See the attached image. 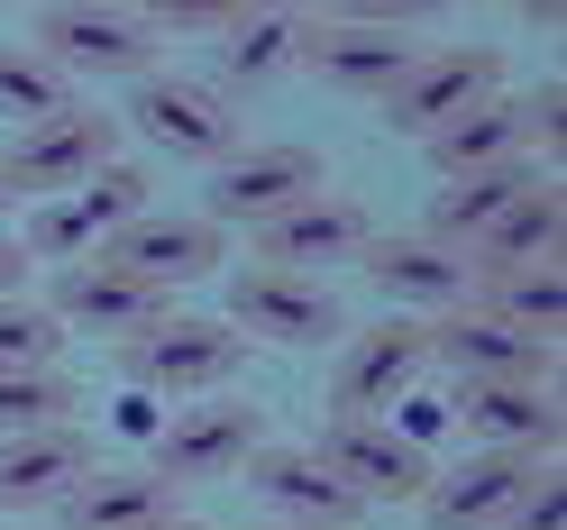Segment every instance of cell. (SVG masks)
I'll use <instances>...</instances> for the list:
<instances>
[{
    "label": "cell",
    "instance_id": "1",
    "mask_svg": "<svg viewBox=\"0 0 567 530\" xmlns=\"http://www.w3.org/2000/svg\"><path fill=\"white\" fill-rule=\"evenodd\" d=\"M28 46L64 83H147L156 55H165L147 10H101V0H55V10H38L28 19Z\"/></svg>",
    "mask_w": 567,
    "mask_h": 530
},
{
    "label": "cell",
    "instance_id": "2",
    "mask_svg": "<svg viewBox=\"0 0 567 530\" xmlns=\"http://www.w3.org/2000/svg\"><path fill=\"white\" fill-rule=\"evenodd\" d=\"M293 64H311L330 92H358V101H384L412 64H421V38L394 19V10H330V19H302V46Z\"/></svg>",
    "mask_w": 567,
    "mask_h": 530
},
{
    "label": "cell",
    "instance_id": "3",
    "mask_svg": "<svg viewBox=\"0 0 567 530\" xmlns=\"http://www.w3.org/2000/svg\"><path fill=\"white\" fill-rule=\"evenodd\" d=\"M147 193H156V174L120 156V165H101L83 193L47 201L38 220H28V238H19V247H28L38 266H83V257H101V247H111V238H120L128 220H147V210H156Z\"/></svg>",
    "mask_w": 567,
    "mask_h": 530
},
{
    "label": "cell",
    "instance_id": "4",
    "mask_svg": "<svg viewBox=\"0 0 567 530\" xmlns=\"http://www.w3.org/2000/svg\"><path fill=\"white\" fill-rule=\"evenodd\" d=\"M101 165H120V119H111V111H92V101H74V111H55V119H38V128H19L10 147H0V184H10L19 201H28V193L64 201V193H83Z\"/></svg>",
    "mask_w": 567,
    "mask_h": 530
},
{
    "label": "cell",
    "instance_id": "5",
    "mask_svg": "<svg viewBox=\"0 0 567 530\" xmlns=\"http://www.w3.org/2000/svg\"><path fill=\"white\" fill-rule=\"evenodd\" d=\"M421 375H431V321L384 311V321H367V330L339 339V366H330V420H375V412H394Z\"/></svg>",
    "mask_w": 567,
    "mask_h": 530
},
{
    "label": "cell",
    "instance_id": "6",
    "mask_svg": "<svg viewBox=\"0 0 567 530\" xmlns=\"http://www.w3.org/2000/svg\"><path fill=\"white\" fill-rule=\"evenodd\" d=\"M128 384H147V394H174V403H202V394H229V375L247 366V339L229 321H193V311H165L147 339L120 347Z\"/></svg>",
    "mask_w": 567,
    "mask_h": 530
},
{
    "label": "cell",
    "instance_id": "7",
    "mask_svg": "<svg viewBox=\"0 0 567 530\" xmlns=\"http://www.w3.org/2000/svg\"><path fill=\"white\" fill-rule=\"evenodd\" d=\"M311 193H330L321 156H311L302 137H266V147H238V156L210 165V210L202 220L210 229H266V220H284V210L311 201Z\"/></svg>",
    "mask_w": 567,
    "mask_h": 530
},
{
    "label": "cell",
    "instance_id": "8",
    "mask_svg": "<svg viewBox=\"0 0 567 530\" xmlns=\"http://www.w3.org/2000/svg\"><path fill=\"white\" fill-rule=\"evenodd\" d=\"M120 128H137L156 156L174 165H220L238 156V111H229V92L220 83H193V74H147L128 92V111Z\"/></svg>",
    "mask_w": 567,
    "mask_h": 530
},
{
    "label": "cell",
    "instance_id": "9",
    "mask_svg": "<svg viewBox=\"0 0 567 530\" xmlns=\"http://www.w3.org/2000/svg\"><path fill=\"white\" fill-rule=\"evenodd\" d=\"M229 330L266 347H330L348 339V311L321 274H284V266H238L229 274Z\"/></svg>",
    "mask_w": 567,
    "mask_h": 530
},
{
    "label": "cell",
    "instance_id": "10",
    "mask_svg": "<svg viewBox=\"0 0 567 530\" xmlns=\"http://www.w3.org/2000/svg\"><path fill=\"white\" fill-rule=\"evenodd\" d=\"M266 448V412L247 403V394H202V403H184L156 430V485H210V476H238L247 457Z\"/></svg>",
    "mask_w": 567,
    "mask_h": 530
},
{
    "label": "cell",
    "instance_id": "11",
    "mask_svg": "<svg viewBox=\"0 0 567 530\" xmlns=\"http://www.w3.org/2000/svg\"><path fill=\"white\" fill-rule=\"evenodd\" d=\"M311 457L358 493V503H421L431 493V448H421L412 430H394V420H321V439H311Z\"/></svg>",
    "mask_w": 567,
    "mask_h": 530
},
{
    "label": "cell",
    "instance_id": "12",
    "mask_svg": "<svg viewBox=\"0 0 567 530\" xmlns=\"http://www.w3.org/2000/svg\"><path fill=\"white\" fill-rule=\"evenodd\" d=\"M494 92H504V55L494 46H421V64L384 92V119L403 137H440L449 119H467Z\"/></svg>",
    "mask_w": 567,
    "mask_h": 530
},
{
    "label": "cell",
    "instance_id": "13",
    "mask_svg": "<svg viewBox=\"0 0 567 530\" xmlns=\"http://www.w3.org/2000/svg\"><path fill=\"white\" fill-rule=\"evenodd\" d=\"M47 311H55V330L64 339H147L156 321H165V293L156 284H137L128 266H111V257H83V266H55V293H47Z\"/></svg>",
    "mask_w": 567,
    "mask_h": 530
},
{
    "label": "cell",
    "instance_id": "14",
    "mask_svg": "<svg viewBox=\"0 0 567 530\" xmlns=\"http://www.w3.org/2000/svg\"><path fill=\"white\" fill-rule=\"evenodd\" d=\"M101 257L128 266L137 284H156V293L174 302V284H202V274L229 266V229H210L202 210H147V220H128Z\"/></svg>",
    "mask_w": 567,
    "mask_h": 530
},
{
    "label": "cell",
    "instance_id": "15",
    "mask_svg": "<svg viewBox=\"0 0 567 530\" xmlns=\"http://www.w3.org/2000/svg\"><path fill=\"white\" fill-rule=\"evenodd\" d=\"M558 467V457H513V448H476L457 457V467L431 476V493H421V512H431V530H504V512L522 503L530 485H540Z\"/></svg>",
    "mask_w": 567,
    "mask_h": 530
},
{
    "label": "cell",
    "instance_id": "16",
    "mask_svg": "<svg viewBox=\"0 0 567 530\" xmlns=\"http://www.w3.org/2000/svg\"><path fill=\"white\" fill-rule=\"evenodd\" d=\"M247 485L266 493V521H293V530H358L367 521V503L311 457V439H266L247 457Z\"/></svg>",
    "mask_w": 567,
    "mask_h": 530
},
{
    "label": "cell",
    "instance_id": "17",
    "mask_svg": "<svg viewBox=\"0 0 567 530\" xmlns=\"http://www.w3.org/2000/svg\"><path fill=\"white\" fill-rule=\"evenodd\" d=\"M431 366H449L457 384H549L558 347L504 330V321L476 311V302H457V311H440V321H431Z\"/></svg>",
    "mask_w": 567,
    "mask_h": 530
},
{
    "label": "cell",
    "instance_id": "18",
    "mask_svg": "<svg viewBox=\"0 0 567 530\" xmlns=\"http://www.w3.org/2000/svg\"><path fill=\"white\" fill-rule=\"evenodd\" d=\"M375 247V220L358 193H311L293 201L284 220L257 229V266H284V274H311V266H358Z\"/></svg>",
    "mask_w": 567,
    "mask_h": 530
},
{
    "label": "cell",
    "instance_id": "19",
    "mask_svg": "<svg viewBox=\"0 0 567 530\" xmlns=\"http://www.w3.org/2000/svg\"><path fill=\"white\" fill-rule=\"evenodd\" d=\"M358 266H367V284L394 302L403 321H412V311H431V321H440V311H457V302L476 293V266L457 257V247H431V238H375Z\"/></svg>",
    "mask_w": 567,
    "mask_h": 530
},
{
    "label": "cell",
    "instance_id": "20",
    "mask_svg": "<svg viewBox=\"0 0 567 530\" xmlns=\"http://www.w3.org/2000/svg\"><path fill=\"white\" fill-rule=\"evenodd\" d=\"M92 467H101V448L74 430V420H64V430L0 439V512H55Z\"/></svg>",
    "mask_w": 567,
    "mask_h": 530
},
{
    "label": "cell",
    "instance_id": "21",
    "mask_svg": "<svg viewBox=\"0 0 567 530\" xmlns=\"http://www.w3.org/2000/svg\"><path fill=\"white\" fill-rule=\"evenodd\" d=\"M457 420L476 448H513V457H558L567 439L549 384H457Z\"/></svg>",
    "mask_w": 567,
    "mask_h": 530
},
{
    "label": "cell",
    "instance_id": "22",
    "mask_svg": "<svg viewBox=\"0 0 567 530\" xmlns=\"http://www.w3.org/2000/svg\"><path fill=\"white\" fill-rule=\"evenodd\" d=\"M558 238H567V193L558 174H530V193H513L494 210V229L467 247L476 274H504V266H558Z\"/></svg>",
    "mask_w": 567,
    "mask_h": 530
},
{
    "label": "cell",
    "instance_id": "23",
    "mask_svg": "<svg viewBox=\"0 0 567 530\" xmlns=\"http://www.w3.org/2000/svg\"><path fill=\"white\" fill-rule=\"evenodd\" d=\"M440 165V184H457V174H504V165H530V101H476L467 119H449L440 137H421Z\"/></svg>",
    "mask_w": 567,
    "mask_h": 530
},
{
    "label": "cell",
    "instance_id": "24",
    "mask_svg": "<svg viewBox=\"0 0 567 530\" xmlns=\"http://www.w3.org/2000/svg\"><path fill=\"white\" fill-rule=\"evenodd\" d=\"M165 512H174V485H156L147 467H92V476L55 503L64 530H156Z\"/></svg>",
    "mask_w": 567,
    "mask_h": 530
},
{
    "label": "cell",
    "instance_id": "25",
    "mask_svg": "<svg viewBox=\"0 0 567 530\" xmlns=\"http://www.w3.org/2000/svg\"><path fill=\"white\" fill-rule=\"evenodd\" d=\"M467 302L494 311L504 330L558 347V330H567V266H504V274H476V293H467Z\"/></svg>",
    "mask_w": 567,
    "mask_h": 530
},
{
    "label": "cell",
    "instance_id": "26",
    "mask_svg": "<svg viewBox=\"0 0 567 530\" xmlns=\"http://www.w3.org/2000/svg\"><path fill=\"white\" fill-rule=\"evenodd\" d=\"M513 193H530V165H504V174H457V184L431 201V247H457V257H467V247L494 229V210H504Z\"/></svg>",
    "mask_w": 567,
    "mask_h": 530
},
{
    "label": "cell",
    "instance_id": "27",
    "mask_svg": "<svg viewBox=\"0 0 567 530\" xmlns=\"http://www.w3.org/2000/svg\"><path fill=\"white\" fill-rule=\"evenodd\" d=\"M293 46H302V10H238V19L220 28L229 83H266V74H284V64H293Z\"/></svg>",
    "mask_w": 567,
    "mask_h": 530
},
{
    "label": "cell",
    "instance_id": "28",
    "mask_svg": "<svg viewBox=\"0 0 567 530\" xmlns=\"http://www.w3.org/2000/svg\"><path fill=\"white\" fill-rule=\"evenodd\" d=\"M55 111H74V83H64L28 38H19V46H0V119L38 128V119H55Z\"/></svg>",
    "mask_w": 567,
    "mask_h": 530
},
{
    "label": "cell",
    "instance_id": "29",
    "mask_svg": "<svg viewBox=\"0 0 567 530\" xmlns=\"http://www.w3.org/2000/svg\"><path fill=\"white\" fill-rule=\"evenodd\" d=\"M74 420V384L55 366H28V375H0V439H28V430H64Z\"/></svg>",
    "mask_w": 567,
    "mask_h": 530
},
{
    "label": "cell",
    "instance_id": "30",
    "mask_svg": "<svg viewBox=\"0 0 567 530\" xmlns=\"http://www.w3.org/2000/svg\"><path fill=\"white\" fill-rule=\"evenodd\" d=\"M64 357V330H55V311L47 302H0V375H28V366H55Z\"/></svg>",
    "mask_w": 567,
    "mask_h": 530
},
{
    "label": "cell",
    "instance_id": "31",
    "mask_svg": "<svg viewBox=\"0 0 567 530\" xmlns=\"http://www.w3.org/2000/svg\"><path fill=\"white\" fill-rule=\"evenodd\" d=\"M504 530H567V485H558V467H549V476L504 512Z\"/></svg>",
    "mask_w": 567,
    "mask_h": 530
},
{
    "label": "cell",
    "instance_id": "32",
    "mask_svg": "<svg viewBox=\"0 0 567 530\" xmlns=\"http://www.w3.org/2000/svg\"><path fill=\"white\" fill-rule=\"evenodd\" d=\"M558 137H567V92L540 83V92H530V147H549V156H558Z\"/></svg>",
    "mask_w": 567,
    "mask_h": 530
},
{
    "label": "cell",
    "instance_id": "33",
    "mask_svg": "<svg viewBox=\"0 0 567 530\" xmlns=\"http://www.w3.org/2000/svg\"><path fill=\"white\" fill-rule=\"evenodd\" d=\"M19 293H28V247L0 238V302H19Z\"/></svg>",
    "mask_w": 567,
    "mask_h": 530
},
{
    "label": "cell",
    "instance_id": "34",
    "mask_svg": "<svg viewBox=\"0 0 567 530\" xmlns=\"http://www.w3.org/2000/svg\"><path fill=\"white\" fill-rule=\"evenodd\" d=\"M156 530H202V521H184V512H165V521H156Z\"/></svg>",
    "mask_w": 567,
    "mask_h": 530
},
{
    "label": "cell",
    "instance_id": "35",
    "mask_svg": "<svg viewBox=\"0 0 567 530\" xmlns=\"http://www.w3.org/2000/svg\"><path fill=\"white\" fill-rule=\"evenodd\" d=\"M247 530H293V521H247Z\"/></svg>",
    "mask_w": 567,
    "mask_h": 530
},
{
    "label": "cell",
    "instance_id": "36",
    "mask_svg": "<svg viewBox=\"0 0 567 530\" xmlns=\"http://www.w3.org/2000/svg\"><path fill=\"white\" fill-rule=\"evenodd\" d=\"M10 201H19V193H10V184H0V210H10Z\"/></svg>",
    "mask_w": 567,
    "mask_h": 530
}]
</instances>
